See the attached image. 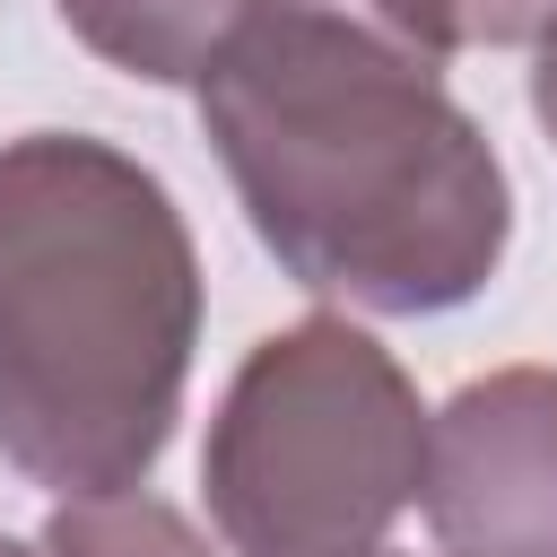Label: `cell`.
I'll use <instances>...</instances> for the list:
<instances>
[{
	"label": "cell",
	"mask_w": 557,
	"mask_h": 557,
	"mask_svg": "<svg viewBox=\"0 0 557 557\" xmlns=\"http://www.w3.org/2000/svg\"><path fill=\"white\" fill-rule=\"evenodd\" d=\"M261 252L357 313H453L513 244L496 139L366 0H261L191 87Z\"/></svg>",
	"instance_id": "6da1fadb"
},
{
	"label": "cell",
	"mask_w": 557,
	"mask_h": 557,
	"mask_svg": "<svg viewBox=\"0 0 557 557\" xmlns=\"http://www.w3.org/2000/svg\"><path fill=\"white\" fill-rule=\"evenodd\" d=\"M200 252L113 139H0V461L61 505L131 496L174 444L200 348Z\"/></svg>",
	"instance_id": "7a4b0ae2"
},
{
	"label": "cell",
	"mask_w": 557,
	"mask_h": 557,
	"mask_svg": "<svg viewBox=\"0 0 557 557\" xmlns=\"http://www.w3.org/2000/svg\"><path fill=\"white\" fill-rule=\"evenodd\" d=\"M426 487V409L400 357L348 313L244 348L200 444L226 557H374Z\"/></svg>",
	"instance_id": "3957f363"
},
{
	"label": "cell",
	"mask_w": 557,
	"mask_h": 557,
	"mask_svg": "<svg viewBox=\"0 0 557 557\" xmlns=\"http://www.w3.org/2000/svg\"><path fill=\"white\" fill-rule=\"evenodd\" d=\"M426 531L444 557H557V366H496L426 418Z\"/></svg>",
	"instance_id": "277c9868"
},
{
	"label": "cell",
	"mask_w": 557,
	"mask_h": 557,
	"mask_svg": "<svg viewBox=\"0 0 557 557\" xmlns=\"http://www.w3.org/2000/svg\"><path fill=\"white\" fill-rule=\"evenodd\" d=\"M61 26L148 87H200V70L244 35L261 0H52Z\"/></svg>",
	"instance_id": "5b68a950"
},
{
	"label": "cell",
	"mask_w": 557,
	"mask_h": 557,
	"mask_svg": "<svg viewBox=\"0 0 557 557\" xmlns=\"http://www.w3.org/2000/svg\"><path fill=\"white\" fill-rule=\"evenodd\" d=\"M35 548H44V557H218V548L200 540V522L174 513V505L148 496V487L52 505V522H44Z\"/></svg>",
	"instance_id": "8992f818"
},
{
	"label": "cell",
	"mask_w": 557,
	"mask_h": 557,
	"mask_svg": "<svg viewBox=\"0 0 557 557\" xmlns=\"http://www.w3.org/2000/svg\"><path fill=\"white\" fill-rule=\"evenodd\" d=\"M383 26H400L418 52H496V44H540L557 26V0H366Z\"/></svg>",
	"instance_id": "52a82bcc"
},
{
	"label": "cell",
	"mask_w": 557,
	"mask_h": 557,
	"mask_svg": "<svg viewBox=\"0 0 557 557\" xmlns=\"http://www.w3.org/2000/svg\"><path fill=\"white\" fill-rule=\"evenodd\" d=\"M531 113H540V131H548V148H557V26L531 44Z\"/></svg>",
	"instance_id": "ba28073f"
},
{
	"label": "cell",
	"mask_w": 557,
	"mask_h": 557,
	"mask_svg": "<svg viewBox=\"0 0 557 557\" xmlns=\"http://www.w3.org/2000/svg\"><path fill=\"white\" fill-rule=\"evenodd\" d=\"M0 557H44V548H17V540H9V531H0Z\"/></svg>",
	"instance_id": "9c48e42d"
},
{
	"label": "cell",
	"mask_w": 557,
	"mask_h": 557,
	"mask_svg": "<svg viewBox=\"0 0 557 557\" xmlns=\"http://www.w3.org/2000/svg\"><path fill=\"white\" fill-rule=\"evenodd\" d=\"M374 557H392V548H374Z\"/></svg>",
	"instance_id": "30bf717a"
}]
</instances>
